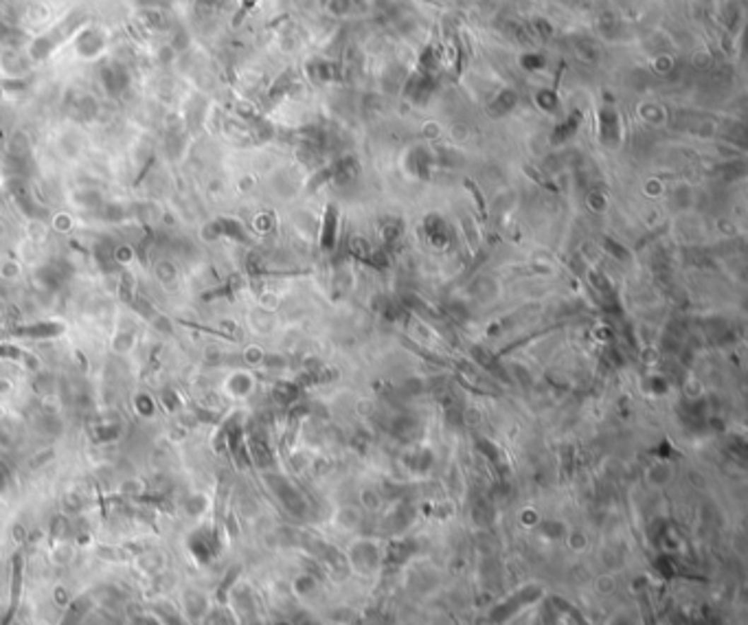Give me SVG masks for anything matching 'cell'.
Instances as JSON below:
<instances>
[{
    "instance_id": "8992f818",
    "label": "cell",
    "mask_w": 748,
    "mask_h": 625,
    "mask_svg": "<svg viewBox=\"0 0 748 625\" xmlns=\"http://www.w3.org/2000/svg\"><path fill=\"white\" fill-rule=\"evenodd\" d=\"M411 544H406V542H402V544H397V547H393L391 551H389V559H391V562H397V564H402V562H406V559H409V555H411Z\"/></svg>"
},
{
    "instance_id": "3957f363",
    "label": "cell",
    "mask_w": 748,
    "mask_h": 625,
    "mask_svg": "<svg viewBox=\"0 0 748 625\" xmlns=\"http://www.w3.org/2000/svg\"><path fill=\"white\" fill-rule=\"evenodd\" d=\"M616 136H619L616 115H614V110H608V107H604V112H602V139H604V141H614Z\"/></svg>"
},
{
    "instance_id": "6da1fadb",
    "label": "cell",
    "mask_w": 748,
    "mask_h": 625,
    "mask_svg": "<svg viewBox=\"0 0 748 625\" xmlns=\"http://www.w3.org/2000/svg\"><path fill=\"white\" fill-rule=\"evenodd\" d=\"M540 588H536V586H527V588H522L520 592H516V595H511L509 599H505L503 603H498V606H494V608H491V612H489V621L491 623H496V625H501V623H505L509 617H514L518 610H522L525 606H531V603L533 601H538L540 599Z\"/></svg>"
},
{
    "instance_id": "52a82bcc",
    "label": "cell",
    "mask_w": 748,
    "mask_h": 625,
    "mask_svg": "<svg viewBox=\"0 0 748 625\" xmlns=\"http://www.w3.org/2000/svg\"><path fill=\"white\" fill-rule=\"evenodd\" d=\"M577 123H580V119H577V117L573 119V117H571V119H568V121H566V123H564L562 127H558V132H555V134H553V139H555V141H564V139H566V136H568L571 132H575V127H577Z\"/></svg>"
},
{
    "instance_id": "7a4b0ae2",
    "label": "cell",
    "mask_w": 748,
    "mask_h": 625,
    "mask_svg": "<svg viewBox=\"0 0 748 625\" xmlns=\"http://www.w3.org/2000/svg\"><path fill=\"white\" fill-rule=\"evenodd\" d=\"M353 562L360 571L365 573H371L378 568L380 564V553L371 547V544H362L356 553H353Z\"/></svg>"
},
{
    "instance_id": "277c9868",
    "label": "cell",
    "mask_w": 748,
    "mask_h": 625,
    "mask_svg": "<svg viewBox=\"0 0 748 625\" xmlns=\"http://www.w3.org/2000/svg\"><path fill=\"white\" fill-rule=\"evenodd\" d=\"M426 230H428L431 240H433L437 246H441V244L445 242V237H448L445 224L437 218V215H435V218H428V222H426Z\"/></svg>"
},
{
    "instance_id": "5b68a950",
    "label": "cell",
    "mask_w": 748,
    "mask_h": 625,
    "mask_svg": "<svg viewBox=\"0 0 748 625\" xmlns=\"http://www.w3.org/2000/svg\"><path fill=\"white\" fill-rule=\"evenodd\" d=\"M334 220H336V213H334V206H329L325 215V237H323V246L327 248L334 246Z\"/></svg>"
}]
</instances>
